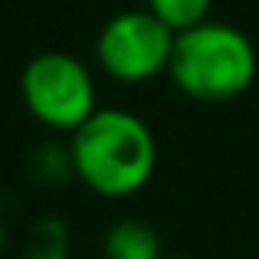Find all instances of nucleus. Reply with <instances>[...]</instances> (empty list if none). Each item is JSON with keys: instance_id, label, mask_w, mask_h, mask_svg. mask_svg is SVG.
I'll return each instance as SVG.
<instances>
[{"instance_id": "1", "label": "nucleus", "mask_w": 259, "mask_h": 259, "mask_svg": "<svg viewBox=\"0 0 259 259\" xmlns=\"http://www.w3.org/2000/svg\"><path fill=\"white\" fill-rule=\"evenodd\" d=\"M158 167V141L145 118L125 108H99L69 135V171L92 194L125 200Z\"/></svg>"}, {"instance_id": "2", "label": "nucleus", "mask_w": 259, "mask_h": 259, "mask_svg": "<svg viewBox=\"0 0 259 259\" xmlns=\"http://www.w3.org/2000/svg\"><path fill=\"white\" fill-rule=\"evenodd\" d=\"M259 56L240 26L207 20L174 36L167 76L194 102H230L240 99L256 82Z\"/></svg>"}, {"instance_id": "3", "label": "nucleus", "mask_w": 259, "mask_h": 259, "mask_svg": "<svg viewBox=\"0 0 259 259\" xmlns=\"http://www.w3.org/2000/svg\"><path fill=\"white\" fill-rule=\"evenodd\" d=\"M20 99L26 112L50 132L72 135L99 112V92L89 66L72 53L46 50L20 72Z\"/></svg>"}, {"instance_id": "4", "label": "nucleus", "mask_w": 259, "mask_h": 259, "mask_svg": "<svg viewBox=\"0 0 259 259\" xmlns=\"http://www.w3.org/2000/svg\"><path fill=\"white\" fill-rule=\"evenodd\" d=\"M174 36L151 10H121L95 36L99 66L125 85H141L158 79L171 66Z\"/></svg>"}, {"instance_id": "5", "label": "nucleus", "mask_w": 259, "mask_h": 259, "mask_svg": "<svg viewBox=\"0 0 259 259\" xmlns=\"http://www.w3.org/2000/svg\"><path fill=\"white\" fill-rule=\"evenodd\" d=\"M102 256L105 259H164V246H161V233L145 220H125L112 223L102 243Z\"/></svg>"}, {"instance_id": "6", "label": "nucleus", "mask_w": 259, "mask_h": 259, "mask_svg": "<svg viewBox=\"0 0 259 259\" xmlns=\"http://www.w3.org/2000/svg\"><path fill=\"white\" fill-rule=\"evenodd\" d=\"M213 0H145V10H151L171 33H184L210 20Z\"/></svg>"}, {"instance_id": "7", "label": "nucleus", "mask_w": 259, "mask_h": 259, "mask_svg": "<svg viewBox=\"0 0 259 259\" xmlns=\"http://www.w3.org/2000/svg\"><path fill=\"white\" fill-rule=\"evenodd\" d=\"M26 259H69V233L63 220H39L26 240Z\"/></svg>"}, {"instance_id": "8", "label": "nucleus", "mask_w": 259, "mask_h": 259, "mask_svg": "<svg viewBox=\"0 0 259 259\" xmlns=\"http://www.w3.org/2000/svg\"><path fill=\"white\" fill-rule=\"evenodd\" d=\"M0 243H4V227H0Z\"/></svg>"}]
</instances>
